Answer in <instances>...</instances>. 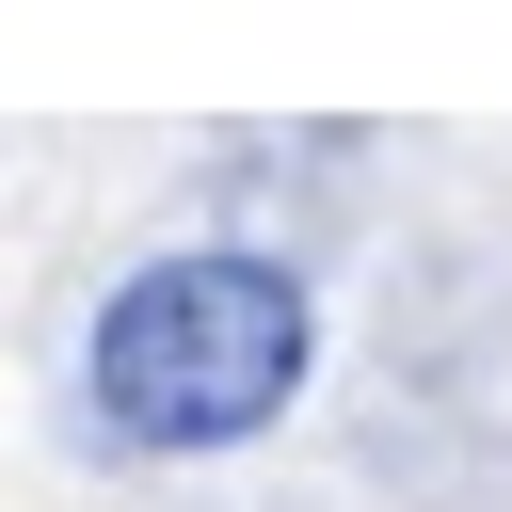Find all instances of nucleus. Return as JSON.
I'll use <instances>...</instances> for the list:
<instances>
[{"label":"nucleus","mask_w":512,"mask_h":512,"mask_svg":"<svg viewBox=\"0 0 512 512\" xmlns=\"http://www.w3.org/2000/svg\"><path fill=\"white\" fill-rule=\"evenodd\" d=\"M304 352H320V304L272 256L208 240V256H160L96 304V416L128 448H240V432L288 416Z\"/></svg>","instance_id":"nucleus-1"}]
</instances>
